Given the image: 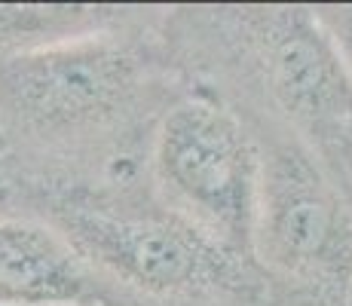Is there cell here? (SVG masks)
I'll use <instances>...</instances> for the list:
<instances>
[{
    "mask_svg": "<svg viewBox=\"0 0 352 306\" xmlns=\"http://www.w3.org/2000/svg\"><path fill=\"white\" fill-rule=\"evenodd\" d=\"M162 12L50 50L0 56L6 172L22 193H132L162 113L187 89Z\"/></svg>",
    "mask_w": 352,
    "mask_h": 306,
    "instance_id": "obj_1",
    "label": "cell"
},
{
    "mask_svg": "<svg viewBox=\"0 0 352 306\" xmlns=\"http://www.w3.org/2000/svg\"><path fill=\"white\" fill-rule=\"evenodd\" d=\"M184 77L294 132L352 196V71L316 6L162 12Z\"/></svg>",
    "mask_w": 352,
    "mask_h": 306,
    "instance_id": "obj_2",
    "label": "cell"
},
{
    "mask_svg": "<svg viewBox=\"0 0 352 306\" xmlns=\"http://www.w3.org/2000/svg\"><path fill=\"white\" fill-rule=\"evenodd\" d=\"M86 257L117 306H294L254 261L168 212L151 187L132 193H31Z\"/></svg>",
    "mask_w": 352,
    "mask_h": 306,
    "instance_id": "obj_3",
    "label": "cell"
},
{
    "mask_svg": "<svg viewBox=\"0 0 352 306\" xmlns=\"http://www.w3.org/2000/svg\"><path fill=\"white\" fill-rule=\"evenodd\" d=\"M233 105L248 120L261 153L257 267L294 306H349L352 196L282 122L239 101Z\"/></svg>",
    "mask_w": 352,
    "mask_h": 306,
    "instance_id": "obj_4",
    "label": "cell"
},
{
    "mask_svg": "<svg viewBox=\"0 0 352 306\" xmlns=\"http://www.w3.org/2000/svg\"><path fill=\"white\" fill-rule=\"evenodd\" d=\"M147 175L168 212L254 261L261 153L248 120L227 95L187 77V89L153 132Z\"/></svg>",
    "mask_w": 352,
    "mask_h": 306,
    "instance_id": "obj_5",
    "label": "cell"
},
{
    "mask_svg": "<svg viewBox=\"0 0 352 306\" xmlns=\"http://www.w3.org/2000/svg\"><path fill=\"white\" fill-rule=\"evenodd\" d=\"M0 306H117L71 239L37 215L0 217Z\"/></svg>",
    "mask_w": 352,
    "mask_h": 306,
    "instance_id": "obj_6",
    "label": "cell"
},
{
    "mask_svg": "<svg viewBox=\"0 0 352 306\" xmlns=\"http://www.w3.org/2000/svg\"><path fill=\"white\" fill-rule=\"evenodd\" d=\"M132 10L111 6H0V56L50 50L117 28Z\"/></svg>",
    "mask_w": 352,
    "mask_h": 306,
    "instance_id": "obj_7",
    "label": "cell"
},
{
    "mask_svg": "<svg viewBox=\"0 0 352 306\" xmlns=\"http://www.w3.org/2000/svg\"><path fill=\"white\" fill-rule=\"evenodd\" d=\"M322 25L328 28V34L334 37V43L340 46L343 58H346L349 71H352V3L343 6H316Z\"/></svg>",
    "mask_w": 352,
    "mask_h": 306,
    "instance_id": "obj_8",
    "label": "cell"
},
{
    "mask_svg": "<svg viewBox=\"0 0 352 306\" xmlns=\"http://www.w3.org/2000/svg\"><path fill=\"white\" fill-rule=\"evenodd\" d=\"M25 212V193L22 184L12 178L6 168H0V217L3 215H22ZM28 215V212H25Z\"/></svg>",
    "mask_w": 352,
    "mask_h": 306,
    "instance_id": "obj_9",
    "label": "cell"
},
{
    "mask_svg": "<svg viewBox=\"0 0 352 306\" xmlns=\"http://www.w3.org/2000/svg\"><path fill=\"white\" fill-rule=\"evenodd\" d=\"M0 168H6V144H3V132H0Z\"/></svg>",
    "mask_w": 352,
    "mask_h": 306,
    "instance_id": "obj_10",
    "label": "cell"
},
{
    "mask_svg": "<svg viewBox=\"0 0 352 306\" xmlns=\"http://www.w3.org/2000/svg\"><path fill=\"white\" fill-rule=\"evenodd\" d=\"M349 306H352V300H349Z\"/></svg>",
    "mask_w": 352,
    "mask_h": 306,
    "instance_id": "obj_11",
    "label": "cell"
}]
</instances>
